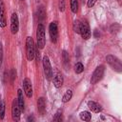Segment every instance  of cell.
Segmentation results:
<instances>
[{
    "label": "cell",
    "mask_w": 122,
    "mask_h": 122,
    "mask_svg": "<svg viewBox=\"0 0 122 122\" xmlns=\"http://www.w3.org/2000/svg\"><path fill=\"white\" fill-rule=\"evenodd\" d=\"M36 41H37V48L39 50L43 49L46 44V38H45V27L43 24H38L37 30H36Z\"/></svg>",
    "instance_id": "1"
},
{
    "label": "cell",
    "mask_w": 122,
    "mask_h": 122,
    "mask_svg": "<svg viewBox=\"0 0 122 122\" xmlns=\"http://www.w3.org/2000/svg\"><path fill=\"white\" fill-rule=\"evenodd\" d=\"M34 51H35L34 41L32 37L28 36L26 38V55L29 61H31L34 58Z\"/></svg>",
    "instance_id": "2"
},
{
    "label": "cell",
    "mask_w": 122,
    "mask_h": 122,
    "mask_svg": "<svg viewBox=\"0 0 122 122\" xmlns=\"http://www.w3.org/2000/svg\"><path fill=\"white\" fill-rule=\"evenodd\" d=\"M106 60H107V63L112 67V70H114L117 72H121L122 71V64H121V61L116 56L112 55V54H109V55L106 56Z\"/></svg>",
    "instance_id": "3"
},
{
    "label": "cell",
    "mask_w": 122,
    "mask_h": 122,
    "mask_svg": "<svg viewBox=\"0 0 122 122\" xmlns=\"http://www.w3.org/2000/svg\"><path fill=\"white\" fill-rule=\"evenodd\" d=\"M104 71H105V67L103 65H100L98 67H96V69L94 70L92 75V78H91V84L94 85L96 84L97 82H99L103 75H104Z\"/></svg>",
    "instance_id": "4"
},
{
    "label": "cell",
    "mask_w": 122,
    "mask_h": 122,
    "mask_svg": "<svg viewBox=\"0 0 122 122\" xmlns=\"http://www.w3.org/2000/svg\"><path fill=\"white\" fill-rule=\"evenodd\" d=\"M43 69H44V74H45V77L48 79V80H51L52 75H53V72H52V69H51V62H50V59L47 55H45L43 57Z\"/></svg>",
    "instance_id": "5"
},
{
    "label": "cell",
    "mask_w": 122,
    "mask_h": 122,
    "mask_svg": "<svg viewBox=\"0 0 122 122\" xmlns=\"http://www.w3.org/2000/svg\"><path fill=\"white\" fill-rule=\"evenodd\" d=\"M49 32H50V37L52 43H56L57 42V38H58V28H57V22L53 21L50 24L49 26Z\"/></svg>",
    "instance_id": "6"
},
{
    "label": "cell",
    "mask_w": 122,
    "mask_h": 122,
    "mask_svg": "<svg viewBox=\"0 0 122 122\" xmlns=\"http://www.w3.org/2000/svg\"><path fill=\"white\" fill-rule=\"evenodd\" d=\"M79 34L82 36L83 39L85 40H88L89 38H91V35H92V32H91V29H90V26L89 24L84 21L81 23V26H80V31H79Z\"/></svg>",
    "instance_id": "7"
},
{
    "label": "cell",
    "mask_w": 122,
    "mask_h": 122,
    "mask_svg": "<svg viewBox=\"0 0 122 122\" xmlns=\"http://www.w3.org/2000/svg\"><path fill=\"white\" fill-rule=\"evenodd\" d=\"M18 30H19V19L17 14L14 12L11 14L10 17V31L12 34H15L18 32Z\"/></svg>",
    "instance_id": "8"
},
{
    "label": "cell",
    "mask_w": 122,
    "mask_h": 122,
    "mask_svg": "<svg viewBox=\"0 0 122 122\" xmlns=\"http://www.w3.org/2000/svg\"><path fill=\"white\" fill-rule=\"evenodd\" d=\"M23 89H24V92L26 93L28 98H30L32 96V85H31V81L26 77L23 80Z\"/></svg>",
    "instance_id": "9"
},
{
    "label": "cell",
    "mask_w": 122,
    "mask_h": 122,
    "mask_svg": "<svg viewBox=\"0 0 122 122\" xmlns=\"http://www.w3.org/2000/svg\"><path fill=\"white\" fill-rule=\"evenodd\" d=\"M20 108L18 106V103H17V100H13L12 101V104H11V116H12V119L14 121H19L20 120Z\"/></svg>",
    "instance_id": "10"
},
{
    "label": "cell",
    "mask_w": 122,
    "mask_h": 122,
    "mask_svg": "<svg viewBox=\"0 0 122 122\" xmlns=\"http://www.w3.org/2000/svg\"><path fill=\"white\" fill-rule=\"evenodd\" d=\"M7 25V19H6V13H5V7L2 0H0V27L5 28Z\"/></svg>",
    "instance_id": "11"
},
{
    "label": "cell",
    "mask_w": 122,
    "mask_h": 122,
    "mask_svg": "<svg viewBox=\"0 0 122 122\" xmlns=\"http://www.w3.org/2000/svg\"><path fill=\"white\" fill-rule=\"evenodd\" d=\"M63 82H64V78H63L62 73L59 71H56V73H55V75L53 77V85H54V87L57 88V89L62 87Z\"/></svg>",
    "instance_id": "12"
},
{
    "label": "cell",
    "mask_w": 122,
    "mask_h": 122,
    "mask_svg": "<svg viewBox=\"0 0 122 122\" xmlns=\"http://www.w3.org/2000/svg\"><path fill=\"white\" fill-rule=\"evenodd\" d=\"M37 110L41 115H44L46 112V102L44 97H39L37 100Z\"/></svg>",
    "instance_id": "13"
},
{
    "label": "cell",
    "mask_w": 122,
    "mask_h": 122,
    "mask_svg": "<svg viewBox=\"0 0 122 122\" xmlns=\"http://www.w3.org/2000/svg\"><path fill=\"white\" fill-rule=\"evenodd\" d=\"M88 107H89V109H90L92 112H95V113H98V112H100L102 111L101 105L98 104V103L95 102V101H89V102H88Z\"/></svg>",
    "instance_id": "14"
},
{
    "label": "cell",
    "mask_w": 122,
    "mask_h": 122,
    "mask_svg": "<svg viewBox=\"0 0 122 122\" xmlns=\"http://www.w3.org/2000/svg\"><path fill=\"white\" fill-rule=\"evenodd\" d=\"M17 103H18V106H19V108H20V111L23 112V111H24L25 102H24L23 92H22V90H20V89L17 91Z\"/></svg>",
    "instance_id": "15"
},
{
    "label": "cell",
    "mask_w": 122,
    "mask_h": 122,
    "mask_svg": "<svg viewBox=\"0 0 122 122\" xmlns=\"http://www.w3.org/2000/svg\"><path fill=\"white\" fill-rule=\"evenodd\" d=\"M62 60H63V65L65 69L68 70L70 67V57H69V53L67 52V51H62Z\"/></svg>",
    "instance_id": "16"
},
{
    "label": "cell",
    "mask_w": 122,
    "mask_h": 122,
    "mask_svg": "<svg viewBox=\"0 0 122 122\" xmlns=\"http://www.w3.org/2000/svg\"><path fill=\"white\" fill-rule=\"evenodd\" d=\"M37 17L40 21H43L46 18V10L43 6H40L37 10Z\"/></svg>",
    "instance_id": "17"
},
{
    "label": "cell",
    "mask_w": 122,
    "mask_h": 122,
    "mask_svg": "<svg viewBox=\"0 0 122 122\" xmlns=\"http://www.w3.org/2000/svg\"><path fill=\"white\" fill-rule=\"evenodd\" d=\"M79 116H80V119H81V120H83V121H87V122L90 121L91 118H92V114H91L89 112H87V111L81 112L80 114H79Z\"/></svg>",
    "instance_id": "18"
},
{
    "label": "cell",
    "mask_w": 122,
    "mask_h": 122,
    "mask_svg": "<svg viewBox=\"0 0 122 122\" xmlns=\"http://www.w3.org/2000/svg\"><path fill=\"white\" fill-rule=\"evenodd\" d=\"M71 97H72V92L71 90H68V91H66L65 94L62 97V102L63 103H67L71 99Z\"/></svg>",
    "instance_id": "19"
},
{
    "label": "cell",
    "mask_w": 122,
    "mask_h": 122,
    "mask_svg": "<svg viewBox=\"0 0 122 122\" xmlns=\"http://www.w3.org/2000/svg\"><path fill=\"white\" fill-rule=\"evenodd\" d=\"M83 71H84V66H83V64H82L81 62H77V63L74 65V71H75V73L79 74V73H81Z\"/></svg>",
    "instance_id": "20"
},
{
    "label": "cell",
    "mask_w": 122,
    "mask_h": 122,
    "mask_svg": "<svg viewBox=\"0 0 122 122\" xmlns=\"http://www.w3.org/2000/svg\"><path fill=\"white\" fill-rule=\"evenodd\" d=\"M71 10L73 13L78 11V1L77 0H71Z\"/></svg>",
    "instance_id": "21"
},
{
    "label": "cell",
    "mask_w": 122,
    "mask_h": 122,
    "mask_svg": "<svg viewBox=\"0 0 122 122\" xmlns=\"http://www.w3.org/2000/svg\"><path fill=\"white\" fill-rule=\"evenodd\" d=\"M62 112H63L62 109H59V110L55 112V114H54L52 120H53V121H58V122H59V121H62Z\"/></svg>",
    "instance_id": "22"
},
{
    "label": "cell",
    "mask_w": 122,
    "mask_h": 122,
    "mask_svg": "<svg viewBox=\"0 0 122 122\" xmlns=\"http://www.w3.org/2000/svg\"><path fill=\"white\" fill-rule=\"evenodd\" d=\"M80 26H81L80 21L75 20V21L73 22V30H74L76 33H79V31H80Z\"/></svg>",
    "instance_id": "23"
},
{
    "label": "cell",
    "mask_w": 122,
    "mask_h": 122,
    "mask_svg": "<svg viewBox=\"0 0 122 122\" xmlns=\"http://www.w3.org/2000/svg\"><path fill=\"white\" fill-rule=\"evenodd\" d=\"M5 116V103H0V119H3Z\"/></svg>",
    "instance_id": "24"
},
{
    "label": "cell",
    "mask_w": 122,
    "mask_h": 122,
    "mask_svg": "<svg viewBox=\"0 0 122 122\" xmlns=\"http://www.w3.org/2000/svg\"><path fill=\"white\" fill-rule=\"evenodd\" d=\"M58 7H59V10L63 12V11L65 10V8H66V3H65V0H59Z\"/></svg>",
    "instance_id": "25"
},
{
    "label": "cell",
    "mask_w": 122,
    "mask_h": 122,
    "mask_svg": "<svg viewBox=\"0 0 122 122\" xmlns=\"http://www.w3.org/2000/svg\"><path fill=\"white\" fill-rule=\"evenodd\" d=\"M15 78H16V71H15L14 69H11V71H10V80H11V82H13L15 80Z\"/></svg>",
    "instance_id": "26"
},
{
    "label": "cell",
    "mask_w": 122,
    "mask_h": 122,
    "mask_svg": "<svg viewBox=\"0 0 122 122\" xmlns=\"http://www.w3.org/2000/svg\"><path fill=\"white\" fill-rule=\"evenodd\" d=\"M96 1H97V0H88V2H87L88 7H89V8H92V7L96 3Z\"/></svg>",
    "instance_id": "27"
},
{
    "label": "cell",
    "mask_w": 122,
    "mask_h": 122,
    "mask_svg": "<svg viewBox=\"0 0 122 122\" xmlns=\"http://www.w3.org/2000/svg\"><path fill=\"white\" fill-rule=\"evenodd\" d=\"M2 60H3V46H2V43L0 42V65Z\"/></svg>",
    "instance_id": "28"
},
{
    "label": "cell",
    "mask_w": 122,
    "mask_h": 122,
    "mask_svg": "<svg viewBox=\"0 0 122 122\" xmlns=\"http://www.w3.org/2000/svg\"><path fill=\"white\" fill-rule=\"evenodd\" d=\"M93 35H94V37H95V38H98V37H99V33H98L97 30H94V33H93Z\"/></svg>",
    "instance_id": "29"
},
{
    "label": "cell",
    "mask_w": 122,
    "mask_h": 122,
    "mask_svg": "<svg viewBox=\"0 0 122 122\" xmlns=\"http://www.w3.org/2000/svg\"><path fill=\"white\" fill-rule=\"evenodd\" d=\"M32 120H33V117H30V116L28 117V121H32Z\"/></svg>",
    "instance_id": "30"
},
{
    "label": "cell",
    "mask_w": 122,
    "mask_h": 122,
    "mask_svg": "<svg viewBox=\"0 0 122 122\" xmlns=\"http://www.w3.org/2000/svg\"><path fill=\"white\" fill-rule=\"evenodd\" d=\"M20 1H24V0H20Z\"/></svg>",
    "instance_id": "31"
},
{
    "label": "cell",
    "mask_w": 122,
    "mask_h": 122,
    "mask_svg": "<svg viewBox=\"0 0 122 122\" xmlns=\"http://www.w3.org/2000/svg\"><path fill=\"white\" fill-rule=\"evenodd\" d=\"M0 103H1V101H0Z\"/></svg>",
    "instance_id": "32"
},
{
    "label": "cell",
    "mask_w": 122,
    "mask_h": 122,
    "mask_svg": "<svg viewBox=\"0 0 122 122\" xmlns=\"http://www.w3.org/2000/svg\"><path fill=\"white\" fill-rule=\"evenodd\" d=\"M118 1H119V0H118Z\"/></svg>",
    "instance_id": "33"
}]
</instances>
